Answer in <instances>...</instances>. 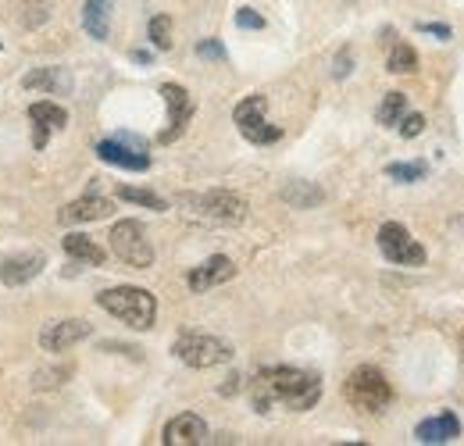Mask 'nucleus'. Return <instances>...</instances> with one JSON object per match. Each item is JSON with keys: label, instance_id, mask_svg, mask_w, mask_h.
Masks as SVG:
<instances>
[{"label": "nucleus", "instance_id": "obj_1", "mask_svg": "<svg viewBox=\"0 0 464 446\" xmlns=\"http://www.w3.org/2000/svg\"><path fill=\"white\" fill-rule=\"evenodd\" d=\"M322 400V379L304 368H261L250 383V403L257 414H268L276 407L283 411H311Z\"/></svg>", "mask_w": 464, "mask_h": 446}, {"label": "nucleus", "instance_id": "obj_32", "mask_svg": "<svg viewBox=\"0 0 464 446\" xmlns=\"http://www.w3.org/2000/svg\"><path fill=\"white\" fill-rule=\"evenodd\" d=\"M461 354H464V333H461Z\"/></svg>", "mask_w": 464, "mask_h": 446}, {"label": "nucleus", "instance_id": "obj_3", "mask_svg": "<svg viewBox=\"0 0 464 446\" xmlns=\"http://www.w3.org/2000/svg\"><path fill=\"white\" fill-rule=\"evenodd\" d=\"M343 396H347L350 407H357V411H364V414H382V411L393 403V386H390V379H386L379 368L361 364V368H353L347 375Z\"/></svg>", "mask_w": 464, "mask_h": 446}, {"label": "nucleus", "instance_id": "obj_30", "mask_svg": "<svg viewBox=\"0 0 464 446\" xmlns=\"http://www.w3.org/2000/svg\"><path fill=\"white\" fill-rule=\"evenodd\" d=\"M418 33L436 36V40H450V36H454V29H450V25H443V22H421V25H418Z\"/></svg>", "mask_w": 464, "mask_h": 446}, {"label": "nucleus", "instance_id": "obj_16", "mask_svg": "<svg viewBox=\"0 0 464 446\" xmlns=\"http://www.w3.org/2000/svg\"><path fill=\"white\" fill-rule=\"evenodd\" d=\"M115 211V204L111 200H104V197H82V200H75V204H64L58 211V222L61 225H82V222H101V218H108Z\"/></svg>", "mask_w": 464, "mask_h": 446}, {"label": "nucleus", "instance_id": "obj_6", "mask_svg": "<svg viewBox=\"0 0 464 446\" xmlns=\"http://www.w3.org/2000/svg\"><path fill=\"white\" fill-rule=\"evenodd\" d=\"M265 112H268V101H265L261 93L243 97V101L236 104V112H232V121H236L239 136L250 140V143H257V147H268V143H276V140L283 136V129L272 125V121L265 118Z\"/></svg>", "mask_w": 464, "mask_h": 446}, {"label": "nucleus", "instance_id": "obj_5", "mask_svg": "<svg viewBox=\"0 0 464 446\" xmlns=\"http://www.w3.org/2000/svg\"><path fill=\"white\" fill-rule=\"evenodd\" d=\"M172 354L186 364V368H215V364H226L232 361V346L218 335H204V333H186L175 339Z\"/></svg>", "mask_w": 464, "mask_h": 446}, {"label": "nucleus", "instance_id": "obj_4", "mask_svg": "<svg viewBox=\"0 0 464 446\" xmlns=\"http://www.w3.org/2000/svg\"><path fill=\"white\" fill-rule=\"evenodd\" d=\"M182 204L189 208L193 218L211 225H239L246 218V200L232 189H208L197 197H182Z\"/></svg>", "mask_w": 464, "mask_h": 446}, {"label": "nucleus", "instance_id": "obj_20", "mask_svg": "<svg viewBox=\"0 0 464 446\" xmlns=\"http://www.w3.org/2000/svg\"><path fill=\"white\" fill-rule=\"evenodd\" d=\"M29 118H33V125H47V129H64L68 125V112L61 104H54V101L29 104Z\"/></svg>", "mask_w": 464, "mask_h": 446}, {"label": "nucleus", "instance_id": "obj_19", "mask_svg": "<svg viewBox=\"0 0 464 446\" xmlns=\"http://www.w3.org/2000/svg\"><path fill=\"white\" fill-rule=\"evenodd\" d=\"M72 86V79L64 75V68H36L25 75V90H44V93H64Z\"/></svg>", "mask_w": 464, "mask_h": 446}, {"label": "nucleus", "instance_id": "obj_13", "mask_svg": "<svg viewBox=\"0 0 464 446\" xmlns=\"http://www.w3.org/2000/svg\"><path fill=\"white\" fill-rule=\"evenodd\" d=\"M86 335H90V322H82V318H64V322H54V325H47V329L40 333V346L51 350V354H61V350L75 346V343L86 339Z\"/></svg>", "mask_w": 464, "mask_h": 446}, {"label": "nucleus", "instance_id": "obj_15", "mask_svg": "<svg viewBox=\"0 0 464 446\" xmlns=\"http://www.w3.org/2000/svg\"><path fill=\"white\" fill-rule=\"evenodd\" d=\"M165 446H200L208 443V425L200 414H179L165 425Z\"/></svg>", "mask_w": 464, "mask_h": 446}, {"label": "nucleus", "instance_id": "obj_2", "mask_svg": "<svg viewBox=\"0 0 464 446\" xmlns=\"http://www.w3.org/2000/svg\"><path fill=\"white\" fill-rule=\"evenodd\" d=\"M97 304H101L108 315H115L118 322H125L129 329H136V333H147V329L154 325V318H158V300H154V293H150V289H140V286H115V289H104V293L97 296Z\"/></svg>", "mask_w": 464, "mask_h": 446}, {"label": "nucleus", "instance_id": "obj_26", "mask_svg": "<svg viewBox=\"0 0 464 446\" xmlns=\"http://www.w3.org/2000/svg\"><path fill=\"white\" fill-rule=\"evenodd\" d=\"M386 175L390 179H397V182H421L425 179V165L421 161H414V165H404V161H393V165H386Z\"/></svg>", "mask_w": 464, "mask_h": 446}, {"label": "nucleus", "instance_id": "obj_31", "mask_svg": "<svg viewBox=\"0 0 464 446\" xmlns=\"http://www.w3.org/2000/svg\"><path fill=\"white\" fill-rule=\"evenodd\" d=\"M350 64H353V57H350V51H343V54L336 57V68H333V72H336V79H347Z\"/></svg>", "mask_w": 464, "mask_h": 446}, {"label": "nucleus", "instance_id": "obj_28", "mask_svg": "<svg viewBox=\"0 0 464 446\" xmlns=\"http://www.w3.org/2000/svg\"><path fill=\"white\" fill-rule=\"evenodd\" d=\"M236 25H239V29H265V18H261L254 7H239V11H236Z\"/></svg>", "mask_w": 464, "mask_h": 446}, {"label": "nucleus", "instance_id": "obj_17", "mask_svg": "<svg viewBox=\"0 0 464 446\" xmlns=\"http://www.w3.org/2000/svg\"><path fill=\"white\" fill-rule=\"evenodd\" d=\"M111 7H115V0H86L82 4V29L93 40H108V33H111Z\"/></svg>", "mask_w": 464, "mask_h": 446}, {"label": "nucleus", "instance_id": "obj_11", "mask_svg": "<svg viewBox=\"0 0 464 446\" xmlns=\"http://www.w3.org/2000/svg\"><path fill=\"white\" fill-rule=\"evenodd\" d=\"M461 436V418L454 411H440L425 422L414 425V440L418 443H429V446H443V443H454Z\"/></svg>", "mask_w": 464, "mask_h": 446}, {"label": "nucleus", "instance_id": "obj_24", "mask_svg": "<svg viewBox=\"0 0 464 446\" xmlns=\"http://www.w3.org/2000/svg\"><path fill=\"white\" fill-rule=\"evenodd\" d=\"M386 68H390L393 75H411V72H418V54H414V47H411V44H393Z\"/></svg>", "mask_w": 464, "mask_h": 446}, {"label": "nucleus", "instance_id": "obj_12", "mask_svg": "<svg viewBox=\"0 0 464 446\" xmlns=\"http://www.w3.org/2000/svg\"><path fill=\"white\" fill-rule=\"evenodd\" d=\"M232 276H236V265H232L226 254H215V257H208L204 265H197V268L186 276V282H189L193 293H208V289L229 282Z\"/></svg>", "mask_w": 464, "mask_h": 446}, {"label": "nucleus", "instance_id": "obj_18", "mask_svg": "<svg viewBox=\"0 0 464 446\" xmlns=\"http://www.w3.org/2000/svg\"><path fill=\"white\" fill-rule=\"evenodd\" d=\"M61 247H64V254L72 261H86V265H104L108 261V250L101 243H93L90 236H82V232H68L61 239Z\"/></svg>", "mask_w": 464, "mask_h": 446}, {"label": "nucleus", "instance_id": "obj_10", "mask_svg": "<svg viewBox=\"0 0 464 446\" xmlns=\"http://www.w3.org/2000/svg\"><path fill=\"white\" fill-rule=\"evenodd\" d=\"M161 97H165V108H169V125L158 132V143H175V140L186 132V125L193 121L197 101H193L189 90L179 86V82H165V86H161Z\"/></svg>", "mask_w": 464, "mask_h": 446}, {"label": "nucleus", "instance_id": "obj_8", "mask_svg": "<svg viewBox=\"0 0 464 446\" xmlns=\"http://www.w3.org/2000/svg\"><path fill=\"white\" fill-rule=\"evenodd\" d=\"M379 250L390 265H404V268H418L425 265V247L407 232V225L401 222H386L379 228Z\"/></svg>", "mask_w": 464, "mask_h": 446}, {"label": "nucleus", "instance_id": "obj_29", "mask_svg": "<svg viewBox=\"0 0 464 446\" xmlns=\"http://www.w3.org/2000/svg\"><path fill=\"white\" fill-rule=\"evenodd\" d=\"M197 54L211 57V61H226V47H222L218 40H200V44H197Z\"/></svg>", "mask_w": 464, "mask_h": 446}, {"label": "nucleus", "instance_id": "obj_27", "mask_svg": "<svg viewBox=\"0 0 464 446\" xmlns=\"http://www.w3.org/2000/svg\"><path fill=\"white\" fill-rule=\"evenodd\" d=\"M397 125H401V136H404V140H414V136L425 132V114H404Z\"/></svg>", "mask_w": 464, "mask_h": 446}, {"label": "nucleus", "instance_id": "obj_21", "mask_svg": "<svg viewBox=\"0 0 464 446\" xmlns=\"http://www.w3.org/2000/svg\"><path fill=\"white\" fill-rule=\"evenodd\" d=\"M404 114H407V93L393 90V93H386V97H382V104H379V112H375V121H379V125H386V129H393Z\"/></svg>", "mask_w": 464, "mask_h": 446}, {"label": "nucleus", "instance_id": "obj_25", "mask_svg": "<svg viewBox=\"0 0 464 446\" xmlns=\"http://www.w3.org/2000/svg\"><path fill=\"white\" fill-rule=\"evenodd\" d=\"M147 36L158 51H172V18L169 15H154L147 25Z\"/></svg>", "mask_w": 464, "mask_h": 446}, {"label": "nucleus", "instance_id": "obj_7", "mask_svg": "<svg viewBox=\"0 0 464 446\" xmlns=\"http://www.w3.org/2000/svg\"><path fill=\"white\" fill-rule=\"evenodd\" d=\"M108 239H111L115 257L118 261H125L129 268H150V265H154V247H150L147 228H143L140 222H132V218L118 222Z\"/></svg>", "mask_w": 464, "mask_h": 446}, {"label": "nucleus", "instance_id": "obj_23", "mask_svg": "<svg viewBox=\"0 0 464 446\" xmlns=\"http://www.w3.org/2000/svg\"><path fill=\"white\" fill-rule=\"evenodd\" d=\"M118 197L129 200V204H140V208H150V211H169V200L150 193V189H136V186H118Z\"/></svg>", "mask_w": 464, "mask_h": 446}, {"label": "nucleus", "instance_id": "obj_14", "mask_svg": "<svg viewBox=\"0 0 464 446\" xmlns=\"http://www.w3.org/2000/svg\"><path fill=\"white\" fill-rule=\"evenodd\" d=\"M44 254H11V257H0V282L4 286H25L44 272Z\"/></svg>", "mask_w": 464, "mask_h": 446}, {"label": "nucleus", "instance_id": "obj_22", "mask_svg": "<svg viewBox=\"0 0 464 446\" xmlns=\"http://www.w3.org/2000/svg\"><path fill=\"white\" fill-rule=\"evenodd\" d=\"M283 200L293 204V208H314V204L325 200V193H322L318 186H311V182H290V186L283 189Z\"/></svg>", "mask_w": 464, "mask_h": 446}, {"label": "nucleus", "instance_id": "obj_9", "mask_svg": "<svg viewBox=\"0 0 464 446\" xmlns=\"http://www.w3.org/2000/svg\"><path fill=\"white\" fill-rule=\"evenodd\" d=\"M97 158L108 161L125 171H147L150 168V154H147V143L132 132H118L111 140H101L97 143Z\"/></svg>", "mask_w": 464, "mask_h": 446}]
</instances>
